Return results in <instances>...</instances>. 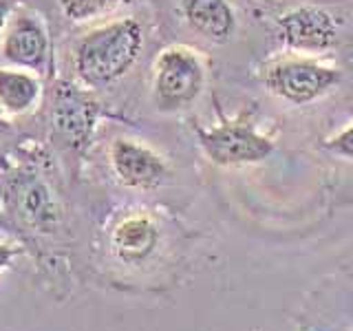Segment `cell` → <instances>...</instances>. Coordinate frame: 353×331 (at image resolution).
<instances>
[{
  "label": "cell",
  "mask_w": 353,
  "mask_h": 331,
  "mask_svg": "<svg viewBox=\"0 0 353 331\" xmlns=\"http://www.w3.org/2000/svg\"><path fill=\"white\" fill-rule=\"evenodd\" d=\"M143 49V29L135 18L113 20L75 42L73 71L86 88H106L121 80Z\"/></svg>",
  "instance_id": "obj_1"
},
{
  "label": "cell",
  "mask_w": 353,
  "mask_h": 331,
  "mask_svg": "<svg viewBox=\"0 0 353 331\" xmlns=\"http://www.w3.org/2000/svg\"><path fill=\"white\" fill-rule=\"evenodd\" d=\"M205 82L201 58L188 47H168L152 69V102L161 113H174L199 97Z\"/></svg>",
  "instance_id": "obj_2"
},
{
  "label": "cell",
  "mask_w": 353,
  "mask_h": 331,
  "mask_svg": "<svg viewBox=\"0 0 353 331\" xmlns=\"http://www.w3.org/2000/svg\"><path fill=\"white\" fill-rule=\"evenodd\" d=\"M196 137L208 159L216 166L259 163L274 152V143L259 135L248 121H225L214 128H196Z\"/></svg>",
  "instance_id": "obj_3"
},
{
  "label": "cell",
  "mask_w": 353,
  "mask_h": 331,
  "mask_svg": "<svg viewBox=\"0 0 353 331\" xmlns=\"http://www.w3.org/2000/svg\"><path fill=\"white\" fill-rule=\"evenodd\" d=\"M342 80V73L314 60H287L274 64L265 75V86L292 104H309L329 93Z\"/></svg>",
  "instance_id": "obj_4"
},
{
  "label": "cell",
  "mask_w": 353,
  "mask_h": 331,
  "mask_svg": "<svg viewBox=\"0 0 353 331\" xmlns=\"http://www.w3.org/2000/svg\"><path fill=\"white\" fill-rule=\"evenodd\" d=\"M97 102L71 82H58L51 106V126L66 146L84 148L95 130Z\"/></svg>",
  "instance_id": "obj_5"
},
{
  "label": "cell",
  "mask_w": 353,
  "mask_h": 331,
  "mask_svg": "<svg viewBox=\"0 0 353 331\" xmlns=\"http://www.w3.org/2000/svg\"><path fill=\"white\" fill-rule=\"evenodd\" d=\"M0 55L16 69L31 73L47 71L51 62V40L42 20L29 14H20L9 20L0 38Z\"/></svg>",
  "instance_id": "obj_6"
},
{
  "label": "cell",
  "mask_w": 353,
  "mask_h": 331,
  "mask_svg": "<svg viewBox=\"0 0 353 331\" xmlns=\"http://www.w3.org/2000/svg\"><path fill=\"white\" fill-rule=\"evenodd\" d=\"M279 36L294 51L323 53L336 44L334 16L320 7H296L279 20Z\"/></svg>",
  "instance_id": "obj_7"
},
{
  "label": "cell",
  "mask_w": 353,
  "mask_h": 331,
  "mask_svg": "<svg viewBox=\"0 0 353 331\" xmlns=\"http://www.w3.org/2000/svg\"><path fill=\"white\" fill-rule=\"evenodd\" d=\"M108 157L115 177L126 188L150 190V188H157L163 181L165 172H168L157 152L132 139L117 137L110 143Z\"/></svg>",
  "instance_id": "obj_8"
},
{
  "label": "cell",
  "mask_w": 353,
  "mask_h": 331,
  "mask_svg": "<svg viewBox=\"0 0 353 331\" xmlns=\"http://www.w3.org/2000/svg\"><path fill=\"white\" fill-rule=\"evenodd\" d=\"M181 14L199 36L214 44L228 42L236 31V16L228 0H181Z\"/></svg>",
  "instance_id": "obj_9"
},
{
  "label": "cell",
  "mask_w": 353,
  "mask_h": 331,
  "mask_svg": "<svg viewBox=\"0 0 353 331\" xmlns=\"http://www.w3.org/2000/svg\"><path fill=\"white\" fill-rule=\"evenodd\" d=\"M42 97V82L38 73L16 66L0 69V108L5 115H27Z\"/></svg>",
  "instance_id": "obj_10"
},
{
  "label": "cell",
  "mask_w": 353,
  "mask_h": 331,
  "mask_svg": "<svg viewBox=\"0 0 353 331\" xmlns=\"http://www.w3.org/2000/svg\"><path fill=\"white\" fill-rule=\"evenodd\" d=\"M159 232L148 217L132 214L113 230V250L124 263H141L157 248Z\"/></svg>",
  "instance_id": "obj_11"
},
{
  "label": "cell",
  "mask_w": 353,
  "mask_h": 331,
  "mask_svg": "<svg viewBox=\"0 0 353 331\" xmlns=\"http://www.w3.org/2000/svg\"><path fill=\"white\" fill-rule=\"evenodd\" d=\"M18 214L27 221L29 225L38 228L42 232H51L58 223V203L51 194V190L38 179H29L18 185L16 194Z\"/></svg>",
  "instance_id": "obj_12"
},
{
  "label": "cell",
  "mask_w": 353,
  "mask_h": 331,
  "mask_svg": "<svg viewBox=\"0 0 353 331\" xmlns=\"http://www.w3.org/2000/svg\"><path fill=\"white\" fill-rule=\"evenodd\" d=\"M130 3L132 0H58L60 11L71 22H88Z\"/></svg>",
  "instance_id": "obj_13"
},
{
  "label": "cell",
  "mask_w": 353,
  "mask_h": 331,
  "mask_svg": "<svg viewBox=\"0 0 353 331\" xmlns=\"http://www.w3.org/2000/svg\"><path fill=\"white\" fill-rule=\"evenodd\" d=\"M325 148H327L329 152L338 154V157H342V159L353 161V124H351L349 128H345L342 132H338L336 137H331V139L325 143Z\"/></svg>",
  "instance_id": "obj_14"
},
{
  "label": "cell",
  "mask_w": 353,
  "mask_h": 331,
  "mask_svg": "<svg viewBox=\"0 0 353 331\" xmlns=\"http://www.w3.org/2000/svg\"><path fill=\"white\" fill-rule=\"evenodd\" d=\"M18 254H20L18 245H11V243H3V241H0V274H3L9 268L11 261H14Z\"/></svg>",
  "instance_id": "obj_15"
},
{
  "label": "cell",
  "mask_w": 353,
  "mask_h": 331,
  "mask_svg": "<svg viewBox=\"0 0 353 331\" xmlns=\"http://www.w3.org/2000/svg\"><path fill=\"white\" fill-rule=\"evenodd\" d=\"M9 11H11L9 0H0V38H3V33L9 25Z\"/></svg>",
  "instance_id": "obj_16"
},
{
  "label": "cell",
  "mask_w": 353,
  "mask_h": 331,
  "mask_svg": "<svg viewBox=\"0 0 353 331\" xmlns=\"http://www.w3.org/2000/svg\"><path fill=\"white\" fill-rule=\"evenodd\" d=\"M7 132H11V124H9V119L5 117L3 108H0V137L7 135Z\"/></svg>",
  "instance_id": "obj_17"
}]
</instances>
